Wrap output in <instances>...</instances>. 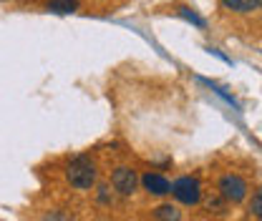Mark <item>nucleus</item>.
Returning a JSON list of instances; mask_svg holds the SVG:
<instances>
[{
  "label": "nucleus",
  "instance_id": "1",
  "mask_svg": "<svg viewBox=\"0 0 262 221\" xmlns=\"http://www.w3.org/2000/svg\"><path fill=\"white\" fill-rule=\"evenodd\" d=\"M66 179L73 189L78 191H89L96 186V179H98V171H96V163L91 161L89 156H76L68 161L66 166Z\"/></svg>",
  "mask_w": 262,
  "mask_h": 221
},
{
  "label": "nucleus",
  "instance_id": "2",
  "mask_svg": "<svg viewBox=\"0 0 262 221\" xmlns=\"http://www.w3.org/2000/svg\"><path fill=\"white\" fill-rule=\"evenodd\" d=\"M169 193H171L179 204L194 206V204L202 201V184H199V179H194V176H182V179H177V181L171 184Z\"/></svg>",
  "mask_w": 262,
  "mask_h": 221
},
{
  "label": "nucleus",
  "instance_id": "3",
  "mask_svg": "<svg viewBox=\"0 0 262 221\" xmlns=\"http://www.w3.org/2000/svg\"><path fill=\"white\" fill-rule=\"evenodd\" d=\"M247 181L237 174H227L220 179V196L225 201H232V204H239L245 196H247Z\"/></svg>",
  "mask_w": 262,
  "mask_h": 221
},
{
  "label": "nucleus",
  "instance_id": "4",
  "mask_svg": "<svg viewBox=\"0 0 262 221\" xmlns=\"http://www.w3.org/2000/svg\"><path fill=\"white\" fill-rule=\"evenodd\" d=\"M111 186L121 196H134L136 189H139V176H136V171L131 166H119L111 174Z\"/></svg>",
  "mask_w": 262,
  "mask_h": 221
},
{
  "label": "nucleus",
  "instance_id": "5",
  "mask_svg": "<svg viewBox=\"0 0 262 221\" xmlns=\"http://www.w3.org/2000/svg\"><path fill=\"white\" fill-rule=\"evenodd\" d=\"M141 184H144V189L149 191L151 196H166L169 189H171V184L164 179L162 174H146V176L141 179Z\"/></svg>",
  "mask_w": 262,
  "mask_h": 221
},
{
  "label": "nucleus",
  "instance_id": "6",
  "mask_svg": "<svg viewBox=\"0 0 262 221\" xmlns=\"http://www.w3.org/2000/svg\"><path fill=\"white\" fill-rule=\"evenodd\" d=\"M222 5L232 13H255L260 10L262 0H222Z\"/></svg>",
  "mask_w": 262,
  "mask_h": 221
},
{
  "label": "nucleus",
  "instance_id": "7",
  "mask_svg": "<svg viewBox=\"0 0 262 221\" xmlns=\"http://www.w3.org/2000/svg\"><path fill=\"white\" fill-rule=\"evenodd\" d=\"M154 219L157 221H182V211L174 204H159L154 209Z\"/></svg>",
  "mask_w": 262,
  "mask_h": 221
},
{
  "label": "nucleus",
  "instance_id": "8",
  "mask_svg": "<svg viewBox=\"0 0 262 221\" xmlns=\"http://www.w3.org/2000/svg\"><path fill=\"white\" fill-rule=\"evenodd\" d=\"M46 10H51V13H76L78 10V0H51L48 5H46Z\"/></svg>",
  "mask_w": 262,
  "mask_h": 221
},
{
  "label": "nucleus",
  "instance_id": "9",
  "mask_svg": "<svg viewBox=\"0 0 262 221\" xmlns=\"http://www.w3.org/2000/svg\"><path fill=\"white\" fill-rule=\"evenodd\" d=\"M177 13H179V15H182L184 20H189V23H194L196 28H204V26H207V20H204L202 15H196V13H194V10H192V8H179Z\"/></svg>",
  "mask_w": 262,
  "mask_h": 221
},
{
  "label": "nucleus",
  "instance_id": "10",
  "mask_svg": "<svg viewBox=\"0 0 262 221\" xmlns=\"http://www.w3.org/2000/svg\"><path fill=\"white\" fill-rule=\"evenodd\" d=\"M250 211H252L255 216H262V193H260V191H255V193H252V204H250Z\"/></svg>",
  "mask_w": 262,
  "mask_h": 221
},
{
  "label": "nucleus",
  "instance_id": "11",
  "mask_svg": "<svg viewBox=\"0 0 262 221\" xmlns=\"http://www.w3.org/2000/svg\"><path fill=\"white\" fill-rule=\"evenodd\" d=\"M40 221H71V219L66 216L63 211H48V214H46Z\"/></svg>",
  "mask_w": 262,
  "mask_h": 221
}]
</instances>
